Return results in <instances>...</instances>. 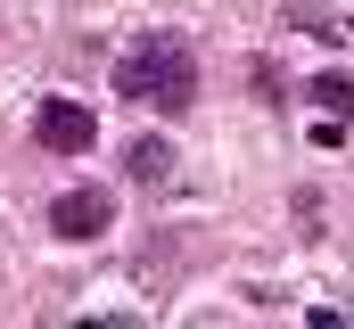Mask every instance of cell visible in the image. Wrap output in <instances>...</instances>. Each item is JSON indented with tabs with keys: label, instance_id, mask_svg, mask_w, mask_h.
Segmentation results:
<instances>
[{
	"label": "cell",
	"instance_id": "obj_1",
	"mask_svg": "<svg viewBox=\"0 0 354 329\" xmlns=\"http://www.w3.org/2000/svg\"><path fill=\"white\" fill-rule=\"evenodd\" d=\"M115 99L132 107H157V115H189L198 107V50L181 33H132L124 58H115Z\"/></svg>",
	"mask_w": 354,
	"mask_h": 329
},
{
	"label": "cell",
	"instance_id": "obj_2",
	"mask_svg": "<svg viewBox=\"0 0 354 329\" xmlns=\"http://www.w3.org/2000/svg\"><path fill=\"white\" fill-rule=\"evenodd\" d=\"M33 140H41L50 157H91L99 115H91L83 99H41V107H33Z\"/></svg>",
	"mask_w": 354,
	"mask_h": 329
},
{
	"label": "cell",
	"instance_id": "obj_3",
	"mask_svg": "<svg viewBox=\"0 0 354 329\" xmlns=\"http://www.w3.org/2000/svg\"><path fill=\"white\" fill-rule=\"evenodd\" d=\"M50 231H58V239H99V231H115V189H99V181L58 189V198H50Z\"/></svg>",
	"mask_w": 354,
	"mask_h": 329
},
{
	"label": "cell",
	"instance_id": "obj_4",
	"mask_svg": "<svg viewBox=\"0 0 354 329\" xmlns=\"http://www.w3.org/2000/svg\"><path fill=\"white\" fill-rule=\"evenodd\" d=\"M174 149H165V140H132V157H124V173H132V181H140V189H165V181H174Z\"/></svg>",
	"mask_w": 354,
	"mask_h": 329
},
{
	"label": "cell",
	"instance_id": "obj_5",
	"mask_svg": "<svg viewBox=\"0 0 354 329\" xmlns=\"http://www.w3.org/2000/svg\"><path fill=\"white\" fill-rule=\"evenodd\" d=\"M313 99H322V115H338V124L354 115V82L346 75H313Z\"/></svg>",
	"mask_w": 354,
	"mask_h": 329
}]
</instances>
